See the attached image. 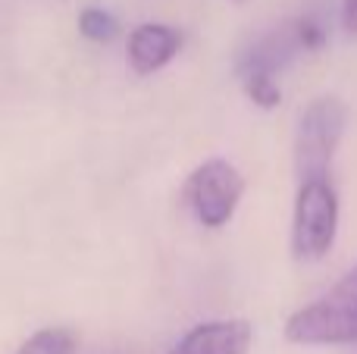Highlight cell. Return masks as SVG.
I'll return each mask as SVG.
<instances>
[{
  "instance_id": "1",
  "label": "cell",
  "mask_w": 357,
  "mask_h": 354,
  "mask_svg": "<svg viewBox=\"0 0 357 354\" xmlns=\"http://www.w3.org/2000/svg\"><path fill=\"white\" fill-rule=\"evenodd\" d=\"M285 339L295 345H354L357 342V267L348 270L314 305L291 314Z\"/></svg>"
},
{
  "instance_id": "2",
  "label": "cell",
  "mask_w": 357,
  "mask_h": 354,
  "mask_svg": "<svg viewBox=\"0 0 357 354\" xmlns=\"http://www.w3.org/2000/svg\"><path fill=\"white\" fill-rule=\"evenodd\" d=\"M326 44V22L317 13H301L298 19H289L279 29L260 35L248 50L238 56V72L241 85L251 82H276V75L295 60L304 50H317Z\"/></svg>"
},
{
  "instance_id": "3",
  "label": "cell",
  "mask_w": 357,
  "mask_h": 354,
  "mask_svg": "<svg viewBox=\"0 0 357 354\" xmlns=\"http://www.w3.org/2000/svg\"><path fill=\"white\" fill-rule=\"evenodd\" d=\"M339 232V192L333 179L298 182L295 213H291V254L298 261H320L329 254Z\"/></svg>"
},
{
  "instance_id": "4",
  "label": "cell",
  "mask_w": 357,
  "mask_h": 354,
  "mask_svg": "<svg viewBox=\"0 0 357 354\" xmlns=\"http://www.w3.org/2000/svg\"><path fill=\"white\" fill-rule=\"evenodd\" d=\"M348 125V107L339 98H317L301 113L295 135V167L298 182L329 176L333 157Z\"/></svg>"
},
{
  "instance_id": "5",
  "label": "cell",
  "mask_w": 357,
  "mask_h": 354,
  "mask_svg": "<svg viewBox=\"0 0 357 354\" xmlns=\"http://www.w3.org/2000/svg\"><path fill=\"white\" fill-rule=\"evenodd\" d=\"M185 204L195 213V220L207 229H220L238 210V201L245 194V176L229 160H204L185 179Z\"/></svg>"
},
{
  "instance_id": "6",
  "label": "cell",
  "mask_w": 357,
  "mask_h": 354,
  "mask_svg": "<svg viewBox=\"0 0 357 354\" xmlns=\"http://www.w3.org/2000/svg\"><path fill=\"white\" fill-rule=\"evenodd\" d=\"M254 326L248 320H207L185 332L169 354H248Z\"/></svg>"
},
{
  "instance_id": "7",
  "label": "cell",
  "mask_w": 357,
  "mask_h": 354,
  "mask_svg": "<svg viewBox=\"0 0 357 354\" xmlns=\"http://www.w3.org/2000/svg\"><path fill=\"white\" fill-rule=\"evenodd\" d=\"M182 47V35L173 25L144 22L129 35V63L138 75H151L163 69Z\"/></svg>"
},
{
  "instance_id": "8",
  "label": "cell",
  "mask_w": 357,
  "mask_h": 354,
  "mask_svg": "<svg viewBox=\"0 0 357 354\" xmlns=\"http://www.w3.org/2000/svg\"><path fill=\"white\" fill-rule=\"evenodd\" d=\"M75 339L73 330L66 326H44L35 336H29L22 345L16 348V354H75Z\"/></svg>"
},
{
  "instance_id": "9",
  "label": "cell",
  "mask_w": 357,
  "mask_h": 354,
  "mask_svg": "<svg viewBox=\"0 0 357 354\" xmlns=\"http://www.w3.org/2000/svg\"><path fill=\"white\" fill-rule=\"evenodd\" d=\"M79 31L88 38V41L107 44L119 35V22L110 10H104V6H85V10L79 13Z\"/></svg>"
},
{
  "instance_id": "10",
  "label": "cell",
  "mask_w": 357,
  "mask_h": 354,
  "mask_svg": "<svg viewBox=\"0 0 357 354\" xmlns=\"http://www.w3.org/2000/svg\"><path fill=\"white\" fill-rule=\"evenodd\" d=\"M342 25L348 35H357V0H342Z\"/></svg>"
}]
</instances>
